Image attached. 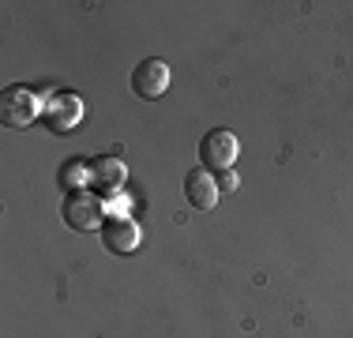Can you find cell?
<instances>
[{
  "label": "cell",
  "instance_id": "cell-1",
  "mask_svg": "<svg viewBox=\"0 0 353 338\" xmlns=\"http://www.w3.org/2000/svg\"><path fill=\"white\" fill-rule=\"evenodd\" d=\"M61 218L72 226L75 233L102 230V222H105L102 196L90 192V188H68V192H64V203H61Z\"/></svg>",
  "mask_w": 353,
  "mask_h": 338
},
{
  "label": "cell",
  "instance_id": "cell-2",
  "mask_svg": "<svg viewBox=\"0 0 353 338\" xmlns=\"http://www.w3.org/2000/svg\"><path fill=\"white\" fill-rule=\"evenodd\" d=\"M237 155H241V143H237V135H233L230 128H211L203 139H199V166L211 169V173L233 169Z\"/></svg>",
  "mask_w": 353,
  "mask_h": 338
},
{
  "label": "cell",
  "instance_id": "cell-3",
  "mask_svg": "<svg viewBox=\"0 0 353 338\" xmlns=\"http://www.w3.org/2000/svg\"><path fill=\"white\" fill-rule=\"evenodd\" d=\"M38 113H41V101L30 87H8L0 95V121L8 128H27Z\"/></svg>",
  "mask_w": 353,
  "mask_h": 338
},
{
  "label": "cell",
  "instance_id": "cell-4",
  "mask_svg": "<svg viewBox=\"0 0 353 338\" xmlns=\"http://www.w3.org/2000/svg\"><path fill=\"white\" fill-rule=\"evenodd\" d=\"M41 117L53 132H72L75 124L83 121V98L72 95V90H61V95H49L46 106H41Z\"/></svg>",
  "mask_w": 353,
  "mask_h": 338
},
{
  "label": "cell",
  "instance_id": "cell-5",
  "mask_svg": "<svg viewBox=\"0 0 353 338\" xmlns=\"http://www.w3.org/2000/svg\"><path fill=\"white\" fill-rule=\"evenodd\" d=\"M98 233H102V244L109 252H117V256H128V252L139 248V226L128 215H105Z\"/></svg>",
  "mask_w": 353,
  "mask_h": 338
},
{
  "label": "cell",
  "instance_id": "cell-6",
  "mask_svg": "<svg viewBox=\"0 0 353 338\" xmlns=\"http://www.w3.org/2000/svg\"><path fill=\"white\" fill-rule=\"evenodd\" d=\"M170 64L158 61V57H150V61L136 64V72H132V90H136L139 98H162L165 90H170Z\"/></svg>",
  "mask_w": 353,
  "mask_h": 338
},
{
  "label": "cell",
  "instance_id": "cell-7",
  "mask_svg": "<svg viewBox=\"0 0 353 338\" xmlns=\"http://www.w3.org/2000/svg\"><path fill=\"white\" fill-rule=\"evenodd\" d=\"M184 196H188V203L196 210H211L218 203V177L203 166L188 169V177H184Z\"/></svg>",
  "mask_w": 353,
  "mask_h": 338
},
{
  "label": "cell",
  "instance_id": "cell-8",
  "mask_svg": "<svg viewBox=\"0 0 353 338\" xmlns=\"http://www.w3.org/2000/svg\"><path fill=\"white\" fill-rule=\"evenodd\" d=\"M124 184V166L117 162V158H90V192H98V196H109L113 199L117 192H121Z\"/></svg>",
  "mask_w": 353,
  "mask_h": 338
},
{
  "label": "cell",
  "instance_id": "cell-9",
  "mask_svg": "<svg viewBox=\"0 0 353 338\" xmlns=\"http://www.w3.org/2000/svg\"><path fill=\"white\" fill-rule=\"evenodd\" d=\"M233 188H237V173H233V169L218 173V192H233Z\"/></svg>",
  "mask_w": 353,
  "mask_h": 338
}]
</instances>
